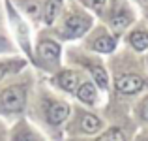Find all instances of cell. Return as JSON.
Here are the masks:
<instances>
[{"instance_id":"6da1fadb","label":"cell","mask_w":148,"mask_h":141,"mask_svg":"<svg viewBox=\"0 0 148 141\" xmlns=\"http://www.w3.org/2000/svg\"><path fill=\"white\" fill-rule=\"evenodd\" d=\"M26 102L25 85H10L0 91V113H21Z\"/></svg>"},{"instance_id":"7a4b0ae2","label":"cell","mask_w":148,"mask_h":141,"mask_svg":"<svg viewBox=\"0 0 148 141\" xmlns=\"http://www.w3.org/2000/svg\"><path fill=\"white\" fill-rule=\"evenodd\" d=\"M90 28V19L83 15H69L64 25V34L66 38H79Z\"/></svg>"},{"instance_id":"3957f363","label":"cell","mask_w":148,"mask_h":141,"mask_svg":"<svg viewBox=\"0 0 148 141\" xmlns=\"http://www.w3.org/2000/svg\"><path fill=\"white\" fill-rule=\"evenodd\" d=\"M38 58L43 64H56L58 58H60V47L51 40L40 41V45H38Z\"/></svg>"},{"instance_id":"277c9868","label":"cell","mask_w":148,"mask_h":141,"mask_svg":"<svg viewBox=\"0 0 148 141\" xmlns=\"http://www.w3.org/2000/svg\"><path fill=\"white\" fill-rule=\"evenodd\" d=\"M69 115V107L64 104V102H51L47 105V120L54 126L62 124Z\"/></svg>"},{"instance_id":"5b68a950","label":"cell","mask_w":148,"mask_h":141,"mask_svg":"<svg viewBox=\"0 0 148 141\" xmlns=\"http://www.w3.org/2000/svg\"><path fill=\"white\" fill-rule=\"evenodd\" d=\"M11 141H43V138H41L36 130H32L30 124L19 122V124H15V128L11 130Z\"/></svg>"},{"instance_id":"8992f818","label":"cell","mask_w":148,"mask_h":141,"mask_svg":"<svg viewBox=\"0 0 148 141\" xmlns=\"http://www.w3.org/2000/svg\"><path fill=\"white\" fill-rule=\"evenodd\" d=\"M56 85L60 88H64L66 92H73V91H77V88L81 87V75L77 72H62V73H58L56 75Z\"/></svg>"},{"instance_id":"52a82bcc","label":"cell","mask_w":148,"mask_h":141,"mask_svg":"<svg viewBox=\"0 0 148 141\" xmlns=\"http://www.w3.org/2000/svg\"><path fill=\"white\" fill-rule=\"evenodd\" d=\"M116 88L124 94H133L139 92L143 88V79L139 75H122L118 81H116Z\"/></svg>"},{"instance_id":"ba28073f","label":"cell","mask_w":148,"mask_h":141,"mask_svg":"<svg viewBox=\"0 0 148 141\" xmlns=\"http://www.w3.org/2000/svg\"><path fill=\"white\" fill-rule=\"evenodd\" d=\"M77 98H79L83 104L92 105L96 100H98V92H96V87L90 83V81H84V83H81V87L77 88Z\"/></svg>"},{"instance_id":"9c48e42d","label":"cell","mask_w":148,"mask_h":141,"mask_svg":"<svg viewBox=\"0 0 148 141\" xmlns=\"http://www.w3.org/2000/svg\"><path fill=\"white\" fill-rule=\"evenodd\" d=\"M130 23H131V13L127 10H124V8L116 10L114 13H112V17H111V25H112V28H114L116 32L124 30Z\"/></svg>"},{"instance_id":"30bf717a","label":"cell","mask_w":148,"mask_h":141,"mask_svg":"<svg viewBox=\"0 0 148 141\" xmlns=\"http://www.w3.org/2000/svg\"><path fill=\"white\" fill-rule=\"evenodd\" d=\"M79 128H81V132H84V134H96V132L101 128V120L98 119V117H94V115H90V113H86V115L81 117Z\"/></svg>"},{"instance_id":"8fae6325","label":"cell","mask_w":148,"mask_h":141,"mask_svg":"<svg viewBox=\"0 0 148 141\" xmlns=\"http://www.w3.org/2000/svg\"><path fill=\"white\" fill-rule=\"evenodd\" d=\"M114 45H116L114 38L109 36V34H105V32H101L94 41V49L99 51V53H111V51L114 49Z\"/></svg>"},{"instance_id":"7c38bea8","label":"cell","mask_w":148,"mask_h":141,"mask_svg":"<svg viewBox=\"0 0 148 141\" xmlns=\"http://www.w3.org/2000/svg\"><path fill=\"white\" fill-rule=\"evenodd\" d=\"M60 4H62V0H47V2H45L43 19H45L47 25H51V23L56 19V13H58V10H60Z\"/></svg>"},{"instance_id":"4fadbf2b","label":"cell","mask_w":148,"mask_h":141,"mask_svg":"<svg viewBox=\"0 0 148 141\" xmlns=\"http://www.w3.org/2000/svg\"><path fill=\"white\" fill-rule=\"evenodd\" d=\"M130 41H131V45H133L135 51H145L148 47V34L143 32V30H135L130 36Z\"/></svg>"},{"instance_id":"5bb4252c","label":"cell","mask_w":148,"mask_h":141,"mask_svg":"<svg viewBox=\"0 0 148 141\" xmlns=\"http://www.w3.org/2000/svg\"><path fill=\"white\" fill-rule=\"evenodd\" d=\"M23 64H25L23 60H2L0 62V81H2L6 75L17 72V70H21Z\"/></svg>"},{"instance_id":"9a60e30c","label":"cell","mask_w":148,"mask_h":141,"mask_svg":"<svg viewBox=\"0 0 148 141\" xmlns=\"http://www.w3.org/2000/svg\"><path fill=\"white\" fill-rule=\"evenodd\" d=\"M98 141H124V135L120 130H109L107 134H103Z\"/></svg>"},{"instance_id":"2e32d148","label":"cell","mask_w":148,"mask_h":141,"mask_svg":"<svg viewBox=\"0 0 148 141\" xmlns=\"http://www.w3.org/2000/svg\"><path fill=\"white\" fill-rule=\"evenodd\" d=\"M139 117H141L145 122H148V100H145L139 105Z\"/></svg>"},{"instance_id":"e0dca14e","label":"cell","mask_w":148,"mask_h":141,"mask_svg":"<svg viewBox=\"0 0 148 141\" xmlns=\"http://www.w3.org/2000/svg\"><path fill=\"white\" fill-rule=\"evenodd\" d=\"M4 51H10V41H8L6 36L0 34V53H4Z\"/></svg>"},{"instance_id":"ac0fdd59","label":"cell","mask_w":148,"mask_h":141,"mask_svg":"<svg viewBox=\"0 0 148 141\" xmlns=\"http://www.w3.org/2000/svg\"><path fill=\"white\" fill-rule=\"evenodd\" d=\"M84 2H86L90 8H94V10H99V8L105 4V0H84Z\"/></svg>"},{"instance_id":"d6986e66","label":"cell","mask_w":148,"mask_h":141,"mask_svg":"<svg viewBox=\"0 0 148 141\" xmlns=\"http://www.w3.org/2000/svg\"><path fill=\"white\" fill-rule=\"evenodd\" d=\"M4 139V135H2V130H0V141H2Z\"/></svg>"}]
</instances>
